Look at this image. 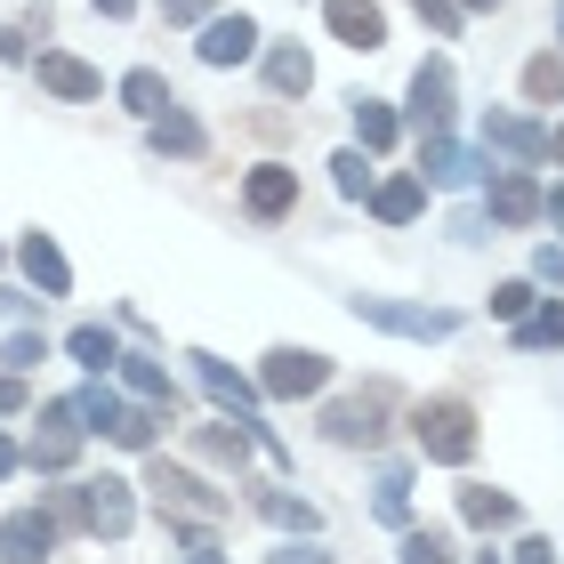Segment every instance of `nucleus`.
<instances>
[{
	"label": "nucleus",
	"instance_id": "obj_28",
	"mask_svg": "<svg viewBox=\"0 0 564 564\" xmlns=\"http://www.w3.org/2000/svg\"><path fill=\"white\" fill-rule=\"evenodd\" d=\"M259 517L282 524V532H299V541L323 524V517H315V500H299V492H259Z\"/></svg>",
	"mask_w": 564,
	"mask_h": 564
},
{
	"label": "nucleus",
	"instance_id": "obj_44",
	"mask_svg": "<svg viewBox=\"0 0 564 564\" xmlns=\"http://www.w3.org/2000/svg\"><path fill=\"white\" fill-rule=\"evenodd\" d=\"M541 218H556V226H564V186H556V194H541Z\"/></svg>",
	"mask_w": 564,
	"mask_h": 564
},
{
	"label": "nucleus",
	"instance_id": "obj_13",
	"mask_svg": "<svg viewBox=\"0 0 564 564\" xmlns=\"http://www.w3.org/2000/svg\"><path fill=\"white\" fill-rule=\"evenodd\" d=\"M323 24H330V41H347V48H379L388 41L379 0H323Z\"/></svg>",
	"mask_w": 564,
	"mask_h": 564
},
{
	"label": "nucleus",
	"instance_id": "obj_49",
	"mask_svg": "<svg viewBox=\"0 0 564 564\" xmlns=\"http://www.w3.org/2000/svg\"><path fill=\"white\" fill-rule=\"evenodd\" d=\"M459 9H492V0H459Z\"/></svg>",
	"mask_w": 564,
	"mask_h": 564
},
{
	"label": "nucleus",
	"instance_id": "obj_42",
	"mask_svg": "<svg viewBox=\"0 0 564 564\" xmlns=\"http://www.w3.org/2000/svg\"><path fill=\"white\" fill-rule=\"evenodd\" d=\"M274 564H330V549H315V541H306V549H282Z\"/></svg>",
	"mask_w": 564,
	"mask_h": 564
},
{
	"label": "nucleus",
	"instance_id": "obj_14",
	"mask_svg": "<svg viewBox=\"0 0 564 564\" xmlns=\"http://www.w3.org/2000/svg\"><path fill=\"white\" fill-rule=\"evenodd\" d=\"M412 121H420V138L452 121V65H444V57H427V65L412 73Z\"/></svg>",
	"mask_w": 564,
	"mask_h": 564
},
{
	"label": "nucleus",
	"instance_id": "obj_18",
	"mask_svg": "<svg viewBox=\"0 0 564 564\" xmlns=\"http://www.w3.org/2000/svg\"><path fill=\"white\" fill-rule=\"evenodd\" d=\"M492 218L500 226H532V218H541V186H532L524 170H500L492 177Z\"/></svg>",
	"mask_w": 564,
	"mask_h": 564
},
{
	"label": "nucleus",
	"instance_id": "obj_46",
	"mask_svg": "<svg viewBox=\"0 0 564 564\" xmlns=\"http://www.w3.org/2000/svg\"><path fill=\"white\" fill-rule=\"evenodd\" d=\"M0 476H17V444H9V435H0Z\"/></svg>",
	"mask_w": 564,
	"mask_h": 564
},
{
	"label": "nucleus",
	"instance_id": "obj_4",
	"mask_svg": "<svg viewBox=\"0 0 564 564\" xmlns=\"http://www.w3.org/2000/svg\"><path fill=\"white\" fill-rule=\"evenodd\" d=\"M355 315L371 330H395V339H452L459 330L452 306H403V299H355Z\"/></svg>",
	"mask_w": 564,
	"mask_h": 564
},
{
	"label": "nucleus",
	"instance_id": "obj_23",
	"mask_svg": "<svg viewBox=\"0 0 564 564\" xmlns=\"http://www.w3.org/2000/svg\"><path fill=\"white\" fill-rule=\"evenodd\" d=\"M420 202H427V177H388V186H371V210L388 226H412Z\"/></svg>",
	"mask_w": 564,
	"mask_h": 564
},
{
	"label": "nucleus",
	"instance_id": "obj_21",
	"mask_svg": "<svg viewBox=\"0 0 564 564\" xmlns=\"http://www.w3.org/2000/svg\"><path fill=\"white\" fill-rule=\"evenodd\" d=\"M121 379H130V395L153 403V412H170L177 420V388H170V371L153 364V355H121Z\"/></svg>",
	"mask_w": 564,
	"mask_h": 564
},
{
	"label": "nucleus",
	"instance_id": "obj_32",
	"mask_svg": "<svg viewBox=\"0 0 564 564\" xmlns=\"http://www.w3.org/2000/svg\"><path fill=\"white\" fill-rule=\"evenodd\" d=\"M524 97H532V106H564V65L556 57H532L524 65Z\"/></svg>",
	"mask_w": 564,
	"mask_h": 564
},
{
	"label": "nucleus",
	"instance_id": "obj_17",
	"mask_svg": "<svg viewBox=\"0 0 564 564\" xmlns=\"http://www.w3.org/2000/svg\"><path fill=\"white\" fill-rule=\"evenodd\" d=\"M242 202H250V218H282L299 202V170H282V162H267V170H250V186H242Z\"/></svg>",
	"mask_w": 564,
	"mask_h": 564
},
{
	"label": "nucleus",
	"instance_id": "obj_15",
	"mask_svg": "<svg viewBox=\"0 0 564 564\" xmlns=\"http://www.w3.org/2000/svg\"><path fill=\"white\" fill-rule=\"evenodd\" d=\"M41 89H48V97H73V106H89L106 82H97V65L65 57V48H41Z\"/></svg>",
	"mask_w": 564,
	"mask_h": 564
},
{
	"label": "nucleus",
	"instance_id": "obj_41",
	"mask_svg": "<svg viewBox=\"0 0 564 564\" xmlns=\"http://www.w3.org/2000/svg\"><path fill=\"white\" fill-rule=\"evenodd\" d=\"M517 564H556V549H549V541H541V532H532V541H524V549H517Z\"/></svg>",
	"mask_w": 564,
	"mask_h": 564
},
{
	"label": "nucleus",
	"instance_id": "obj_34",
	"mask_svg": "<svg viewBox=\"0 0 564 564\" xmlns=\"http://www.w3.org/2000/svg\"><path fill=\"white\" fill-rule=\"evenodd\" d=\"M41 355H48L41 330H17V339H0V371H17V379H24V371L41 364Z\"/></svg>",
	"mask_w": 564,
	"mask_h": 564
},
{
	"label": "nucleus",
	"instance_id": "obj_26",
	"mask_svg": "<svg viewBox=\"0 0 564 564\" xmlns=\"http://www.w3.org/2000/svg\"><path fill=\"white\" fill-rule=\"evenodd\" d=\"M194 444H202V459H218V468H242V459H250V427L218 420V427H194Z\"/></svg>",
	"mask_w": 564,
	"mask_h": 564
},
{
	"label": "nucleus",
	"instance_id": "obj_48",
	"mask_svg": "<svg viewBox=\"0 0 564 564\" xmlns=\"http://www.w3.org/2000/svg\"><path fill=\"white\" fill-rule=\"evenodd\" d=\"M549 162H556V170H564V130H549Z\"/></svg>",
	"mask_w": 564,
	"mask_h": 564
},
{
	"label": "nucleus",
	"instance_id": "obj_1",
	"mask_svg": "<svg viewBox=\"0 0 564 564\" xmlns=\"http://www.w3.org/2000/svg\"><path fill=\"white\" fill-rule=\"evenodd\" d=\"M57 517L97 532V541H121V532L138 524V500H130L121 476H89V484H73V492H57Z\"/></svg>",
	"mask_w": 564,
	"mask_h": 564
},
{
	"label": "nucleus",
	"instance_id": "obj_43",
	"mask_svg": "<svg viewBox=\"0 0 564 564\" xmlns=\"http://www.w3.org/2000/svg\"><path fill=\"white\" fill-rule=\"evenodd\" d=\"M532 267H541V274H549V282H564V250H556V242H549V250H541V259H532Z\"/></svg>",
	"mask_w": 564,
	"mask_h": 564
},
{
	"label": "nucleus",
	"instance_id": "obj_11",
	"mask_svg": "<svg viewBox=\"0 0 564 564\" xmlns=\"http://www.w3.org/2000/svg\"><path fill=\"white\" fill-rule=\"evenodd\" d=\"M194 48H202V65L226 73V65H242L250 48H259V24H250L242 9H235V17H202V41H194Z\"/></svg>",
	"mask_w": 564,
	"mask_h": 564
},
{
	"label": "nucleus",
	"instance_id": "obj_30",
	"mask_svg": "<svg viewBox=\"0 0 564 564\" xmlns=\"http://www.w3.org/2000/svg\"><path fill=\"white\" fill-rule=\"evenodd\" d=\"M355 138H364V153H388V145H395V106L355 97Z\"/></svg>",
	"mask_w": 564,
	"mask_h": 564
},
{
	"label": "nucleus",
	"instance_id": "obj_20",
	"mask_svg": "<svg viewBox=\"0 0 564 564\" xmlns=\"http://www.w3.org/2000/svg\"><path fill=\"white\" fill-rule=\"evenodd\" d=\"M145 138H153V153H177V162H194V153L210 145V138H202V121H194V113H177V106H170V113H153V121H145Z\"/></svg>",
	"mask_w": 564,
	"mask_h": 564
},
{
	"label": "nucleus",
	"instance_id": "obj_47",
	"mask_svg": "<svg viewBox=\"0 0 564 564\" xmlns=\"http://www.w3.org/2000/svg\"><path fill=\"white\" fill-rule=\"evenodd\" d=\"M186 564H235V556H218V549H194V556H186Z\"/></svg>",
	"mask_w": 564,
	"mask_h": 564
},
{
	"label": "nucleus",
	"instance_id": "obj_24",
	"mask_svg": "<svg viewBox=\"0 0 564 564\" xmlns=\"http://www.w3.org/2000/svg\"><path fill=\"white\" fill-rule=\"evenodd\" d=\"M371 517L379 524H412V468H379V492H371Z\"/></svg>",
	"mask_w": 564,
	"mask_h": 564
},
{
	"label": "nucleus",
	"instance_id": "obj_38",
	"mask_svg": "<svg viewBox=\"0 0 564 564\" xmlns=\"http://www.w3.org/2000/svg\"><path fill=\"white\" fill-rule=\"evenodd\" d=\"M412 9L435 24V33H459V0H412Z\"/></svg>",
	"mask_w": 564,
	"mask_h": 564
},
{
	"label": "nucleus",
	"instance_id": "obj_39",
	"mask_svg": "<svg viewBox=\"0 0 564 564\" xmlns=\"http://www.w3.org/2000/svg\"><path fill=\"white\" fill-rule=\"evenodd\" d=\"M162 17L170 24H202V17H210V0H162Z\"/></svg>",
	"mask_w": 564,
	"mask_h": 564
},
{
	"label": "nucleus",
	"instance_id": "obj_12",
	"mask_svg": "<svg viewBox=\"0 0 564 564\" xmlns=\"http://www.w3.org/2000/svg\"><path fill=\"white\" fill-rule=\"evenodd\" d=\"M484 153H508V162H549V130L524 113H484Z\"/></svg>",
	"mask_w": 564,
	"mask_h": 564
},
{
	"label": "nucleus",
	"instance_id": "obj_45",
	"mask_svg": "<svg viewBox=\"0 0 564 564\" xmlns=\"http://www.w3.org/2000/svg\"><path fill=\"white\" fill-rule=\"evenodd\" d=\"M130 9H138V0H97V17H113V24L130 17Z\"/></svg>",
	"mask_w": 564,
	"mask_h": 564
},
{
	"label": "nucleus",
	"instance_id": "obj_36",
	"mask_svg": "<svg viewBox=\"0 0 564 564\" xmlns=\"http://www.w3.org/2000/svg\"><path fill=\"white\" fill-rule=\"evenodd\" d=\"M403 564H459V556H452L444 532H412V524H403Z\"/></svg>",
	"mask_w": 564,
	"mask_h": 564
},
{
	"label": "nucleus",
	"instance_id": "obj_7",
	"mask_svg": "<svg viewBox=\"0 0 564 564\" xmlns=\"http://www.w3.org/2000/svg\"><path fill=\"white\" fill-rule=\"evenodd\" d=\"M330 379V364L315 347H274L267 355V371H259V395H274V403H299V395H315Z\"/></svg>",
	"mask_w": 564,
	"mask_h": 564
},
{
	"label": "nucleus",
	"instance_id": "obj_9",
	"mask_svg": "<svg viewBox=\"0 0 564 564\" xmlns=\"http://www.w3.org/2000/svg\"><path fill=\"white\" fill-rule=\"evenodd\" d=\"M48 549H57V508H17L0 524V564H41Z\"/></svg>",
	"mask_w": 564,
	"mask_h": 564
},
{
	"label": "nucleus",
	"instance_id": "obj_5",
	"mask_svg": "<svg viewBox=\"0 0 564 564\" xmlns=\"http://www.w3.org/2000/svg\"><path fill=\"white\" fill-rule=\"evenodd\" d=\"M388 388H364V395H339V403H323V435L330 444H379L388 435Z\"/></svg>",
	"mask_w": 564,
	"mask_h": 564
},
{
	"label": "nucleus",
	"instance_id": "obj_40",
	"mask_svg": "<svg viewBox=\"0 0 564 564\" xmlns=\"http://www.w3.org/2000/svg\"><path fill=\"white\" fill-rule=\"evenodd\" d=\"M0 412H24V379L17 371H0Z\"/></svg>",
	"mask_w": 564,
	"mask_h": 564
},
{
	"label": "nucleus",
	"instance_id": "obj_3",
	"mask_svg": "<svg viewBox=\"0 0 564 564\" xmlns=\"http://www.w3.org/2000/svg\"><path fill=\"white\" fill-rule=\"evenodd\" d=\"M412 435H420V452L435 459V468H468L476 459V412L459 395H435L412 412Z\"/></svg>",
	"mask_w": 564,
	"mask_h": 564
},
{
	"label": "nucleus",
	"instance_id": "obj_2",
	"mask_svg": "<svg viewBox=\"0 0 564 564\" xmlns=\"http://www.w3.org/2000/svg\"><path fill=\"white\" fill-rule=\"evenodd\" d=\"M145 492L162 500L170 524H226V517H235V500L210 492V484L186 476V468H170V459H145Z\"/></svg>",
	"mask_w": 564,
	"mask_h": 564
},
{
	"label": "nucleus",
	"instance_id": "obj_19",
	"mask_svg": "<svg viewBox=\"0 0 564 564\" xmlns=\"http://www.w3.org/2000/svg\"><path fill=\"white\" fill-rule=\"evenodd\" d=\"M267 89H274V97H306V89H315V57H306L299 41L267 48Z\"/></svg>",
	"mask_w": 564,
	"mask_h": 564
},
{
	"label": "nucleus",
	"instance_id": "obj_37",
	"mask_svg": "<svg viewBox=\"0 0 564 564\" xmlns=\"http://www.w3.org/2000/svg\"><path fill=\"white\" fill-rule=\"evenodd\" d=\"M524 306H532V282H500V291H492V315H500V323H517Z\"/></svg>",
	"mask_w": 564,
	"mask_h": 564
},
{
	"label": "nucleus",
	"instance_id": "obj_22",
	"mask_svg": "<svg viewBox=\"0 0 564 564\" xmlns=\"http://www.w3.org/2000/svg\"><path fill=\"white\" fill-rule=\"evenodd\" d=\"M121 106H130L138 121H153V113H170L177 97H170V82H162L153 65H138V73H121Z\"/></svg>",
	"mask_w": 564,
	"mask_h": 564
},
{
	"label": "nucleus",
	"instance_id": "obj_16",
	"mask_svg": "<svg viewBox=\"0 0 564 564\" xmlns=\"http://www.w3.org/2000/svg\"><path fill=\"white\" fill-rule=\"evenodd\" d=\"M17 267L41 282V299H65V291H73V267H65V250L48 242V235H24V242H17Z\"/></svg>",
	"mask_w": 564,
	"mask_h": 564
},
{
	"label": "nucleus",
	"instance_id": "obj_51",
	"mask_svg": "<svg viewBox=\"0 0 564 564\" xmlns=\"http://www.w3.org/2000/svg\"><path fill=\"white\" fill-rule=\"evenodd\" d=\"M484 564H492V556H484Z\"/></svg>",
	"mask_w": 564,
	"mask_h": 564
},
{
	"label": "nucleus",
	"instance_id": "obj_10",
	"mask_svg": "<svg viewBox=\"0 0 564 564\" xmlns=\"http://www.w3.org/2000/svg\"><path fill=\"white\" fill-rule=\"evenodd\" d=\"M484 162H492V153L452 145L444 130H427V138H420V177H435V186H476V177H484Z\"/></svg>",
	"mask_w": 564,
	"mask_h": 564
},
{
	"label": "nucleus",
	"instance_id": "obj_8",
	"mask_svg": "<svg viewBox=\"0 0 564 564\" xmlns=\"http://www.w3.org/2000/svg\"><path fill=\"white\" fill-rule=\"evenodd\" d=\"M194 379H202V395H210L226 420L259 427V388H250V379H242L235 364H218V355H194Z\"/></svg>",
	"mask_w": 564,
	"mask_h": 564
},
{
	"label": "nucleus",
	"instance_id": "obj_35",
	"mask_svg": "<svg viewBox=\"0 0 564 564\" xmlns=\"http://www.w3.org/2000/svg\"><path fill=\"white\" fill-rule=\"evenodd\" d=\"M330 177H339V194H347V202H364V194H371V162H364V145H347L339 162H330Z\"/></svg>",
	"mask_w": 564,
	"mask_h": 564
},
{
	"label": "nucleus",
	"instance_id": "obj_29",
	"mask_svg": "<svg viewBox=\"0 0 564 564\" xmlns=\"http://www.w3.org/2000/svg\"><path fill=\"white\" fill-rule=\"evenodd\" d=\"M65 347H73V364H82V371H113V364H121V347H113V330H106V323H82Z\"/></svg>",
	"mask_w": 564,
	"mask_h": 564
},
{
	"label": "nucleus",
	"instance_id": "obj_33",
	"mask_svg": "<svg viewBox=\"0 0 564 564\" xmlns=\"http://www.w3.org/2000/svg\"><path fill=\"white\" fill-rule=\"evenodd\" d=\"M73 412H82V427H106V435H113L121 395H113V388H82V395H73Z\"/></svg>",
	"mask_w": 564,
	"mask_h": 564
},
{
	"label": "nucleus",
	"instance_id": "obj_50",
	"mask_svg": "<svg viewBox=\"0 0 564 564\" xmlns=\"http://www.w3.org/2000/svg\"><path fill=\"white\" fill-rule=\"evenodd\" d=\"M556 33H564V0H556Z\"/></svg>",
	"mask_w": 564,
	"mask_h": 564
},
{
	"label": "nucleus",
	"instance_id": "obj_6",
	"mask_svg": "<svg viewBox=\"0 0 564 564\" xmlns=\"http://www.w3.org/2000/svg\"><path fill=\"white\" fill-rule=\"evenodd\" d=\"M82 412H73V395L65 403H41V435H33V452H24V459H33V468L41 476H65L73 468V459H82Z\"/></svg>",
	"mask_w": 564,
	"mask_h": 564
},
{
	"label": "nucleus",
	"instance_id": "obj_27",
	"mask_svg": "<svg viewBox=\"0 0 564 564\" xmlns=\"http://www.w3.org/2000/svg\"><path fill=\"white\" fill-rule=\"evenodd\" d=\"M162 427H170V412H153V403H138V412H130V403H121L113 444H121V452H153V435H162Z\"/></svg>",
	"mask_w": 564,
	"mask_h": 564
},
{
	"label": "nucleus",
	"instance_id": "obj_25",
	"mask_svg": "<svg viewBox=\"0 0 564 564\" xmlns=\"http://www.w3.org/2000/svg\"><path fill=\"white\" fill-rule=\"evenodd\" d=\"M459 517H468L476 532H500V524H517V500L492 492V484H468V492H459Z\"/></svg>",
	"mask_w": 564,
	"mask_h": 564
},
{
	"label": "nucleus",
	"instance_id": "obj_31",
	"mask_svg": "<svg viewBox=\"0 0 564 564\" xmlns=\"http://www.w3.org/2000/svg\"><path fill=\"white\" fill-rule=\"evenodd\" d=\"M517 347H564V306H524L517 315Z\"/></svg>",
	"mask_w": 564,
	"mask_h": 564
}]
</instances>
